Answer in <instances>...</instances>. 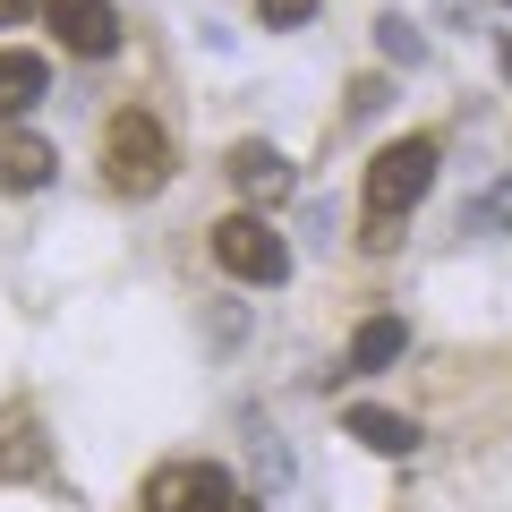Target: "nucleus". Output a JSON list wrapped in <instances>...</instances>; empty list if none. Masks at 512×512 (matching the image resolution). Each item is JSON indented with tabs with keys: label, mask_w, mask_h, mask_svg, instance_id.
Instances as JSON below:
<instances>
[{
	"label": "nucleus",
	"mask_w": 512,
	"mask_h": 512,
	"mask_svg": "<svg viewBox=\"0 0 512 512\" xmlns=\"http://www.w3.org/2000/svg\"><path fill=\"white\" fill-rule=\"evenodd\" d=\"M103 180L120 188V197H154V188L171 180V128L154 120V111H120V120L103 128Z\"/></svg>",
	"instance_id": "nucleus-1"
},
{
	"label": "nucleus",
	"mask_w": 512,
	"mask_h": 512,
	"mask_svg": "<svg viewBox=\"0 0 512 512\" xmlns=\"http://www.w3.org/2000/svg\"><path fill=\"white\" fill-rule=\"evenodd\" d=\"M214 265L231 282H256V291H274V282H291V248H282V231L265 214H222L214 222Z\"/></svg>",
	"instance_id": "nucleus-2"
},
{
	"label": "nucleus",
	"mask_w": 512,
	"mask_h": 512,
	"mask_svg": "<svg viewBox=\"0 0 512 512\" xmlns=\"http://www.w3.org/2000/svg\"><path fill=\"white\" fill-rule=\"evenodd\" d=\"M436 171H444L436 137H402V146H384L376 163H367V214H393V222H402L410 205L436 188Z\"/></svg>",
	"instance_id": "nucleus-3"
},
{
	"label": "nucleus",
	"mask_w": 512,
	"mask_h": 512,
	"mask_svg": "<svg viewBox=\"0 0 512 512\" xmlns=\"http://www.w3.org/2000/svg\"><path fill=\"white\" fill-rule=\"evenodd\" d=\"M231 478L214 461H171V470L146 478V512H231Z\"/></svg>",
	"instance_id": "nucleus-4"
},
{
	"label": "nucleus",
	"mask_w": 512,
	"mask_h": 512,
	"mask_svg": "<svg viewBox=\"0 0 512 512\" xmlns=\"http://www.w3.org/2000/svg\"><path fill=\"white\" fill-rule=\"evenodd\" d=\"M43 18H52V35L69 43L77 60H111L120 52V9H111V0H43Z\"/></svg>",
	"instance_id": "nucleus-5"
},
{
	"label": "nucleus",
	"mask_w": 512,
	"mask_h": 512,
	"mask_svg": "<svg viewBox=\"0 0 512 512\" xmlns=\"http://www.w3.org/2000/svg\"><path fill=\"white\" fill-rule=\"evenodd\" d=\"M222 171H231V188L248 205H282V197H291V154L265 146V137H239V146L222 154Z\"/></svg>",
	"instance_id": "nucleus-6"
},
{
	"label": "nucleus",
	"mask_w": 512,
	"mask_h": 512,
	"mask_svg": "<svg viewBox=\"0 0 512 512\" xmlns=\"http://www.w3.org/2000/svg\"><path fill=\"white\" fill-rule=\"evenodd\" d=\"M52 171H60L52 137H35V128H18V120H0V188H9V197L52 188Z\"/></svg>",
	"instance_id": "nucleus-7"
},
{
	"label": "nucleus",
	"mask_w": 512,
	"mask_h": 512,
	"mask_svg": "<svg viewBox=\"0 0 512 512\" xmlns=\"http://www.w3.org/2000/svg\"><path fill=\"white\" fill-rule=\"evenodd\" d=\"M342 427L367 444V453H384V461L419 453V419H402V410H384V402H350V410H342Z\"/></svg>",
	"instance_id": "nucleus-8"
},
{
	"label": "nucleus",
	"mask_w": 512,
	"mask_h": 512,
	"mask_svg": "<svg viewBox=\"0 0 512 512\" xmlns=\"http://www.w3.org/2000/svg\"><path fill=\"white\" fill-rule=\"evenodd\" d=\"M410 350V316H367L359 333H350V376H376V367H393Z\"/></svg>",
	"instance_id": "nucleus-9"
},
{
	"label": "nucleus",
	"mask_w": 512,
	"mask_h": 512,
	"mask_svg": "<svg viewBox=\"0 0 512 512\" xmlns=\"http://www.w3.org/2000/svg\"><path fill=\"white\" fill-rule=\"evenodd\" d=\"M52 470V453H43V427L26 419H0V487H18V478H43Z\"/></svg>",
	"instance_id": "nucleus-10"
},
{
	"label": "nucleus",
	"mask_w": 512,
	"mask_h": 512,
	"mask_svg": "<svg viewBox=\"0 0 512 512\" xmlns=\"http://www.w3.org/2000/svg\"><path fill=\"white\" fill-rule=\"evenodd\" d=\"M43 86H52V69L35 52H0V120H26L43 103Z\"/></svg>",
	"instance_id": "nucleus-11"
},
{
	"label": "nucleus",
	"mask_w": 512,
	"mask_h": 512,
	"mask_svg": "<svg viewBox=\"0 0 512 512\" xmlns=\"http://www.w3.org/2000/svg\"><path fill=\"white\" fill-rule=\"evenodd\" d=\"M461 231H470V239H504V231H512V171H504L495 188H478V197H470Z\"/></svg>",
	"instance_id": "nucleus-12"
},
{
	"label": "nucleus",
	"mask_w": 512,
	"mask_h": 512,
	"mask_svg": "<svg viewBox=\"0 0 512 512\" xmlns=\"http://www.w3.org/2000/svg\"><path fill=\"white\" fill-rule=\"evenodd\" d=\"M376 52H384V60H410V69H419V60H427V35H419L410 18H376Z\"/></svg>",
	"instance_id": "nucleus-13"
},
{
	"label": "nucleus",
	"mask_w": 512,
	"mask_h": 512,
	"mask_svg": "<svg viewBox=\"0 0 512 512\" xmlns=\"http://www.w3.org/2000/svg\"><path fill=\"white\" fill-rule=\"evenodd\" d=\"M316 9H325V0H256V18H265V26H308Z\"/></svg>",
	"instance_id": "nucleus-14"
},
{
	"label": "nucleus",
	"mask_w": 512,
	"mask_h": 512,
	"mask_svg": "<svg viewBox=\"0 0 512 512\" xmlns=\"http://www.w3.org/2000/svg\"><path fill=\"white\" fill-rule=\"evenodd\" d=\"M384 103H393V86H384V77H359V86H350V120H376Z\"/></svg>",
	"instance_id": "nucleus-15"
},
{
	"label": "nucleus",
	"mask_w": 512,
	"mask_h": 512,
	"mask_svg": "<svg viewBox=\"0 0 512 512\" xmlns=\"http://www.w3.org/2000/svg\"><path fill=\"white\" fill-rule=\"evenodd\" d=\"M26 9H43V0H0V26H18Z\"/></svg>",
	"instance_id": "nucleus-16"
},
{
	"label": "nucleus",
	"mask_w": 512,
	"mask_h": 512,
	"mask_svg": "<svg viewBox=\"0 0 512 512\" xmlns=\"http://www.w3.org/2000/svg\"><path fill=\"white\" fill-rule=\"evenodd\" d=\"M495 69H504V86H512V35H504V43H495Z\"/></svg>",
	"instance_id": "nucleus-17"
},
{
	"label": "nucleus",
	"mask_w": 512,
	"mask_h": 512,
	"mask_svg": "<svg viewBox=\"0 0 512 512\" xmlns=\"http://www.w3.org/2000/svg\"><path fill=\"white\" fill-rule=\"evenodd\" d=\"M231 512H256V504H248V495H239V504H231Z\"/></svg>",
	"instance_id": "nucleus-18"
},
{
	"label": "nucleus",
	"mask_w": 512,
	"mask_h": 512,
	"mask_svg": "<svg viewBox=\"0 0 512 512\" xmlns=\"http://www.w3.org/2000/svg\"><path fill=\"white\" fill-rule=\"evenodd\" d=\"M504 9H512V0H504Z\"/></svg>",
	"instance_id": "nucleus-19"
}]
</instances>
